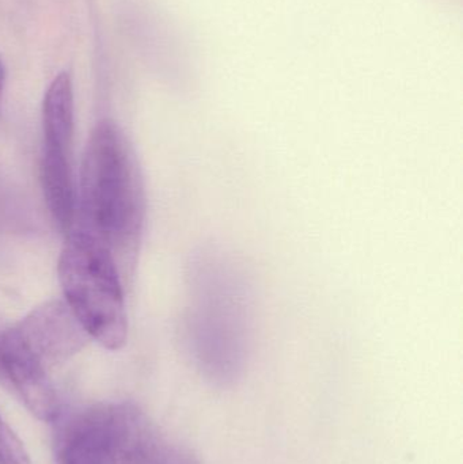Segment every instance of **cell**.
I'll list each match as a JSON object with an SVG mask.
<instances>
[{
    "mask_svg": "<svg viewBox=\"0 0 463 464\" xmlns=\"http://www.w3.org/2000/svg\"><path fill=\"white\" fill-rule=\"evenodd\" d=\"M76 196L73 227L105 243L116 261L136 253L144 223L143 181L130 140L111 120L90 133Z\"/></svg>",
    "mask_w": 463,
    "mask_h": 464,
    "instance_id": "cell-1",
    "label": "cell"
},
{
    "mask_svg": "<svg viewBox=\"0 0 463 464\" xmlns=\"http://www.w3.org/2000/svg\"><path fill=\"white\" fill-rule=\"evenodd\" d=\"M189 343L201 375L217 387L234 386L249 356L252 308L244 275L215 248L196 264Z\"/></svg>",
    "mask_w": 463,
    "mask_h": 464,
    "instance_id": "cell-2",
    "label": "cell"
},
{
    "mask_svg": "<svg viewBox=\"0 0 463 464\" xmlns=\"http://www.w3.org/2000/svg\"><path fill=\"white\" fill-rule=\"evenodd\" d=\"M57 264L64 302L90 338L109 351L124 348L128 315L119 265L94 235L72 227Z\"/></svg>",
    "mask_w": 463,
    "mask_h": 464,
    "instance_id": "cell-3",
    "label": "cell"
},
{
    "mask_svg": "<svg viewBox=\"0 0 463 464\" xmlns=\"http://www.w3.org/2000/svg\"><path fill=\"white\" fill-rule=\"evenodd\" d=\"M73 89L70 73L56 76L43 103L40 177L43 198L64 234L75 225L78 196L72 170Z\"/></svg>",
    "mask_w": 463,
    "mask_h": 464,
    "instance_id": "cell-4",
    "label": "cell"
},
{
    "mask_svg": "<svg viewBox=\"0 0 463 464\" xmlns=\"http://www.w3.org/2000/svg\"><path fill=\"white\" fill-rule=\"evenodd\" d=\"M105 464H200L178 441L163 432L146 413L119 403L116 435Z\"/></svg>",
    "mask_w": 463,
    "mask_h": 464,
    "instance_id": "cell-5",
    "label": "cell"
},
{
    "mask_svg": "<svg viewBox=\"0 0 463 464\" xmlns=\"http://www.w3.org/2000/svg\"><path fill=\"white\" fill-rule=\"evenodd\" d=\"M119 403H101L57 414L54 430L56 464H105L116 435Z\"/></svg>",
    "mask_w": 463,
    "mask_h": 464,
    "instance_id": "cell-6",
    "label": "cell"
},
{
    "mask_svg": "<svg viewBox=\"0 0 463 464\" xmlns=\"http://www.w3.org/2000/svg\"><path fill=\"white\" fill-rule=\"evenodd\" d=\"M13 329L46 368L78 353L90 338L64 300L33 308Z\"/></svg>",
    "mask_w": 463,
    "mask_h": 464,
    "instance_id": "cell-7",
    "label": "cell"
},
{
    "mask_svg": "<svg viewBox=\"0 0 463 464\" xmlns=\"http://www.w3.org/2000/svg\"><path fill=\"white\" fill-rule=\"evenodd\" d=\"M0 381L11 386L41 421H54L60 413L48 368L24 345L13 327L0 335Z\"/></svg>",
    "mask_w": 463,
    "mask_h": 464,
    "instance_id": "cell-8",
    "label": "cell"
},
{
    "mask_svg": "<svg viewBox=\"0 0 463 464\" xmlns=\"http://www.w3.org/2000/svg\"><path fill=\"white\" fill-rule=\"evenodd\" d=\"M0 464H32L29 454L14 430L0 416Z\"/></svg>",
    "mask_w": 463,
    "mask_h": 464,
    "instance_id": "cell-9",
    "label": "cell"
},
{
    "mask_svg": "<svg viewBox=\"0 0 463 464\" xmlns=\"http://www.w3.org/2000/svg\"><path fill=\"white\" fill-rule=\"evenodd\" d=\"M5 67H3V63L0 62V105H2L3 92H5Z\"/></svg>",
    "mask_w": 463,
    "mask_h": 464,
    "instance_id": "cell-10",
    "label": "cell"
},
{
    "mask_svg": "<svg viewBox=\"0 0 463 464\" xmlns=\"http://www.w3.org/2000/svg\"><path fill=\"white\" fill-rule=\"evenodd\" d=\"M0 335H2V332H0Z\"/></svg>",
    "mask_w": 463,
    "mask_h": 464,
    "instance_id": "cell-11",
    "label": "cell"
}]
</instances>
